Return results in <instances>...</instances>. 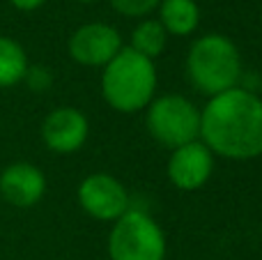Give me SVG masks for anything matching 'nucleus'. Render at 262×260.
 Returning <instances> with one entry per match:
<instances>
[{
	"instance_id": "2eb2a0df",
	"label": "nucleus",
	"mask_w": 262,
	"mask_h": 260,
	"mask_svg": "<svg viewBox=\"0 0 262 260\" xmlns=\"http://www.w3.org/2000/svg\"><path fill=\"white\" fill-rule=\"evenodd\" d=\"M23 83H26L32 92H46L51 85H53V74H51L49 67L30 64V67H28L26 78H23Z\"/></svg>"
},
{
	"instance_id": "4468645a",
	"label": "nucleus",
	"mask_w": 262,
	"mask_h": 260,
	"mask_svg": "<svg viewBox=\"0 0 262 260\" xmlns=\"http://www.w3.org/2000/svg\"><path fill=\"white\" fill-rule=\"evenodd\" d=\"M111 7L127 18H147L152 12H157L161 0H108Z\"/></svg>"
},
{
	"instance_id": "ddd939ff",
	"label": "nucleus",
	"mask_w": 262,
	"mask_h": 260,
	"mask_svg": "<svg viewBox=\"0 0 262 260\" xmlns=\"http://www.w3.org/2000/svg\"><path fill=\"white\" fill-rule=\"evenodd\" d=\"M168 44V32L163 30V26L157 18H143L138 21V26L131 30L129 37V49H134L136 53L145 55L149 60H157L159 55L166 51Z\"/></svg>"
},
{
	"instance_id": "9b49d317",
	"label": "nucleus",
	"mask_w": 262,
	"mask_h": 260,
	"mask_svg": "<svg viewBox=\"0 0 262 260\" xmlns=\"http://www.w3.org/2000/svg\"><path fill=\"white\" fill-rule=\"evenodd\" d=\"M157 14L168 37H189L200 26V7L195 0H161Z\"/></svg>"
},
{
	"instance_id": "dca6fc26",
	"label": "nucleus",
	"mask_w": 262,
	"mask_h": 260,
	"mask_svg": "<svg viewBox=\"0 0 262 260\" xmlns=\"http://www.w3.org/2000/svg\"><path fill=\"white\" fill-rule=\"evenodd\" d=\"M9 5L18 12H35L41 5H46V0H9Z\"/></svg>"
},
{
	"instance_id": "1a4fd4ad",
	"label": "nucleus",
	"mask_w": 262,
	"mask_h": 260,
	"mask_svg": "<svg viewBox=\"0 0 262 260\" xmlns=\"http://www.w3.org/2000/svg\"><path fill=\"white\" fill-rule=\"evenodd\" d=\"M216 157L207 150L203 141H191L170 150L166 164L168 182L180 191H198L212 180Z\"/></svg>"
},
{
	"instance_id": "f8f14e48",
	"label": "nucleus",
	"mask_w": 262,
	"mask_h": 260,
	"mask_svg": "<svg viewBox=\"0 0 262 260\" xmlns=\"http://www.w3.org/2000/svg\"><path fill=\"white\" fill-rule=\"evenodd\" d=\"M28 53L16 39L0 35V88H14L23 83L28 74Z\"/></svg>"
},
{
	"instance_id": "6e6552de",
	"label": "nucleus",
	"mask_w": 262,
	"mask_h": 260,
	"mask_svg": "<svg viewBox=\"0 0 262 260\" xmlns=\"http://www.w3.org/2000/svg\"><path fill=\"white\" fill-rule=\"evenodd\" d=\"M41 143L55 155H74L88 143L90 120L76 106H55L41 120Z\"/></svg>"
},
{
	"instance_id": "39448f33",
	"label": "nucleus",
	"mask_w": 262,
	"mask_h": 260,
	"mask_svg": "<svg viewBox=\"0 0 262 260\" xmlns=\"http://www.w3.org/2000/svg\"><path fill=\"white\" fill-rule=\"evenodd\" d=\"M145 129L161 147L175 150L200 136V109L184 95H159L145 109Z\"/></svg>"
},
{
	"instance_id": "20e7f679",
	"label": "nucleus",
	"mask_w": 262,
	"mask_h": 260,
	"mask_svg": "<svg viewBox=\"0 0 262 260\" xmlns=\"http://www.w3.org/2000/svg\"><path fill=\"white\" fill-rule=\"evenodd\" d=\"M108 260H166L168 242L163 228L145 210L129 207L111 224Z\"/></svg>"
},
{
	"instance_id": "7ed1b4c3",
	"label": "nucleus",
	"mask_w": 262,
	"mask_h": 260,
	"mask_svg": "<svg viewBox=\"0 0 262 260\" xmlns=\"http://www.w3.org/2000/svg\"><path fill=\"white\" fill-rule=\"evenodd\" d=\"M157 64L154 60L122 46L118 55L101 69V97L113 111L124 115L138 113L157 97Z\"/></svg>"
},
{
	"instance_id": "0eeeda50",
	"label": "nucleus",
	"mask_w": 262,
	"mask_h": 260,
	"mask_svg": "<svg viewBox=\"0 0 262 260\" xmlns=\"http://www.w3.org/2000/svg\"><path fill=\"white\" fill-rule=\"evenodd\" d=\"M122 35L111 23H83L69 35L67 51L69 58L83 67H99L104 69L115 55L122 51Z\"/></svg>"
},
{
	"instance_id": "f3484780",
	"label": "nucleus",
	"mask_w": 262,
	"mask_h": 260,
	"mask_svg": "<svg viewBox=\"0 0 262 260\" xmlns=\"http://www.w3.org/2000/svg\"><path fill=\"white\" fill-rule=\"evenodd\" d=\"M76 3H97V0H76Z\"/></svg>"
},
{
	"instance_id": "423d86ee",
	"label": "nucleus",
	"mask_w": 262,
	"mask_h": 260,
	"mask_svg": "<svg viewBox=\"0 0 262 260\" xmlns=\"http://www.w3.org/2000/svg\"><path fill=\"white\" fill-rule=\"evenodd\" d=\"M76 201L88 216L113 224L131 207V196L122 182L111 173H90L76 189Z\"/></svg>"
},
{
	"instance_id": "f03ea898",
	"label": "nucleus",
	"mask_w": 262,
	"mask_h": 260,
	"mask_svg": "<svg viewBox=\"0 0 262 260\" xmlns=\"http://www.w3.org/2000/svg\"><path fill=\"white\" fill-rule=\"evenodd\" d=\"M242 72L244 67H242L239 49L230 37L221 32H207L198 37L186 51V81L207 99L239 85Z\"/></svg>"
},
{
	"instance_id": "f257e3e1",
	"label": "nucleus",
	"mask_w": 262,
	"mask_h": 260,
	"mask_svg": "<svg viewBox=\"0 0 262 260\" xmlns=\"http://www.w3.org/2000/svg\"><path fill=\"white\" fill-rule=\"evenodd\" d=\"M198 138L214 157L230 161L262 157V97L242 85L209 97L200 109Z\"/></svg>"
},
{
	"instance_id": "9d476101",
	"label": "nucleus",
	"mask_w": 262,
	"mask_h": 260,
	"mask_svg": "<svg viewBox=\"0 0 262 260\" xmlns=\"http://www.w3.org/2000/svg\"><path fill=\"white\" fill-rule=\"evenodd\" d=\"M46 193V175L30 161H12L0 170V196L18 210L35 207Z\"/></svg>"
},
{
	"instance_id": "a211bd4d",
	"label": "nucleus",
	"mask_w": 262,
	"mask_h": 260,
	"mask_svg": "<svg viewBox=\"0 0 262 260\" xmlns=\"http://www.w3.org/2000/svg\"><path fill=\"white\" fill-rule=\"evenodd\" d=\"M101 260H108V258H101Z\"/></svg>"
}]
</instances>
